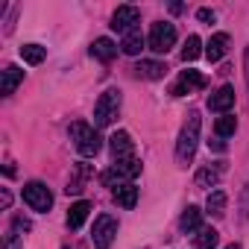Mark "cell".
<instances>
[{
  "label": "cell",
  "mask_w": 249,
  "mask_h": 249,
  "mask_svg": "<svg viewBox=\"0 0 249 249\" xmlns=\"http://www.w3.org/2000/svg\"><path fill=\"white\" fill-rule=\"evenodd\" d=\"M91 56H94L97 62H111V59L117 56V44H114L111 38H97V41L91 44Z\"/></svg>",
  "instance_id": "19"
},
{
  "label": "cell",
  "mask_w": 249,
  "mask_h": 249,
  "mask_svg": "<svg viewBox=\"0 0 249 249\" xmlns=\"http://www.w3.org/2000/svg\"><path fill=\"white\" fill-rule=\"evenodd\" d=\"M3 249H24V243L18 240V234H9L6 243H3Z\"/></svg>",
  "instance_id": "28"
},
{
  "label": "cell",
  "mask_w": 249,
  "mask_h": 249,
  "mask_svg": "<svg viewBox=\"0 0 249 249\" xmlns=\"http://www.w3.org/2000/svg\"><path fill=\"white\" fill-rule=\"evenodd\" d=\"M138 173H141V161L132 156V159L114 161V164L100 176V179H103V185H106V188H111V191H114V188H120V185H132V179H135Z\"/></svg>",
  "instance_id": "2"
},
{
  "label": "cell",
  "mask_w": 249,
  "mask_h": 249,
  "mask_svg": "<svg viewBox=\"0 0 249 249\" xmlns=\"http://www.w3.org/2000/svg\"><path fill=\"white\" fill-rule=\"evenodd\" d=\"M114 202L123 205V208H135V202H138V188H135V185H120V188H114Z\"/></svg>",
  "instance_id": "21"
},
{
  "label": "cell",
  "mask_w": 249,
  "mask_h": 249,
  "mask_svg": "<svg viewBox=\"0 0 249 249\" xmlns=\"http://www.w3.org/2000/svg\"><path fill=\"white\" fill-rule=\"evenodd\" d=\"M196 18H199L202 24H214V12H211V9H199V12H196Z\"/></svg>",
  "instance_id": "29"
},
{
  "label": "cell",
  "mask_w": 249,
  "mask_h": 249,
  "mask_svg": "<svg viewBox=\"0 0 249 249\" xmlns=\"http://www.w3.org/2000/svg\"><path fill=\"white\" fill-rule=\"evenodd\" d=\"M108 147H111L114 161H123V159H132V156H135V144H132L129 132H114V135L108 138Z\"/></svg>",
  "instance_id": "10"
},
{
  "label": "cell",
  "mask_w": 249,
  "mask_h": 249,
  "mask_svg": "<svg viewBox=\"0 0 249 249\" xmlns=\"http://www.w3.org/2000/svg\"><path fill=\"white\" fill-rule=\"evenodd\" d=\"M205 85H208V79H205L199 71H182L179 79H176V85L170 88V94H173V97H185V94L199 91V88H205Z\"/></svg>",
  "instance_id": "8"
},
{
  "label": "cell",
  "mask_w": 249,
  "mask_h": 249,
  "mask_svg": "<svg viewBox=\"0 0 249 249\" xmlns=\"http://www.w3.org/2000/svg\"><path fill=\"white\" fill-rule=\"evenodd\" d=\"M138 21H141V12L135 6H117V12L111 15V30H117V33L126 36L129 30H135Z\"/></svg>",
  "instance_id": "9"
},
{
  "label": "cell",
  "mask_w": 249,
  "mask_h": 249,
  "mask_svg": "<svg viewBox=\"0 0 249 249\" xmlns=\"http://www.w3.org/2000/svg\"><path fill=\"white\" fill-rule=\"evenodd\" d=\"M114 234H117V220L111 214H100L97 223H94V231H91V240L97 249H108L114 243Z\"/></svg>",
  "instance_id": "7"
},
{
  "label": "cell",
  "mask_w": 249,
  "mask_h": 249,
  "mask_svg": "<svg viewBox=\"0 0 249 249\" xmlns=\"http://www.w3.org/2000/svg\"><path fill=\"white\" fill-rule=\"evenodd\" d=\"M208 147H211V150H217V153H223V150H226L223 138H214V141H208Z\"/></svg>",
  "instance_id": "31"
},
{
  "label": "cell",
  "mask_w": 249,
  "mask_h": 249,
  "mask_svg": "<svg viewBox=\"0 0 249 249\" xmlns=\"http://www.w3.org/2000/svg\"><path fill=\"white\" fill-rule=\"evenodd\" d=\"M226 202H229V196H226L223 191H211L208 199H205V211H208L211 217H223V214H226Z\"/></svg>",
  "instance_id": "22"
},
{
  "label": "cell",
  "mask_w": 249,
  "mask_h": 249,
  "mask_svg": "<svg viewBox=\"0 0 249 249\" xmlns=\"http://www.w3.org/2000/svg\"><path fill=\"white\" fill-rule=\"evenodd\" d=\"M147 44H150V50H156V53H167V50L176 44V27H173L170 21H159V24H153Z\"/></svg>",
  "instance_id": "5"
},
{
  "label": "cell",
  "mask_w": 249,
  "mask_h": 249,
  "mask_svg": "<svg viewBox=\"0 0 249 249\" xmlns=\"http://www.w3.org/2000/svg\"><path fill=\"white\" fill-rule=\"evenodd\" d=\"M226 249H243V246H240V243H229Z\"/></svg>",
  "instance_id": "33"
},
{
  "label": "cell",
  "mask_w": 249,
  "mask_h": 249,
  "mask_svg": "<svg viewBox=\"0 0 249 249\" xmlns=\"http://www.w3.org/2000/svg\"><path fill=\"white\" fill-rule=\"evenodd\" d=\"M88 173H91V170H88V164H79V167H76V173L71 176V182H68V188H65V191H68V194H79V191L85 188Z\"/></svg>",
  "instance_id": "26"
},
{
  "label": "cell",
  "mask_w": 249,
  "mask_h": 249,
  "mask_svg": "<svg viewBox=\"0 0 249 249\" xmlns=\"http://www.w3.org/2000/svg\"><path fill=\"white\" fill-rule=\"evenodd\" d=\"M24 202H27L33 211H50L53 194H50V188L41 185V182H27V185H24Z\"/></svg>",
  "instance_id": "6"
},
{
  "label": "cell",
  "mask_w": 249,
  "mask_h": 249,
  "mask_svg": "<svg viewBox=\"0 0 249 249\" xmlns=\"http://www.w3.org/2000/svg\"><path fill=\"white\" fill-rule=\"evenodd\" d=\"M164 73H167V68L161 62H153V59H141L135 65V76H141V79H161Z\"/></svg>",
  "instance_id": "17"
},
{
  "label": "cell",
  "mask_w": 249,
  "mask_h": 249,
  "mask_svg": "<svg viewBox=\"0 0 249 249\" xmlns=\"http://www.w3.org/2000/svg\"><path fill=\"white\" fill-rule=\"evenodd\" d=\"M21 56H24L27 65H41L44 56H47V50H44L41 44H24V47H21Z\"/></svg>",
  "instance_id": "24"
},
{
  "label": "cell",
  "mask_w": 249,
  "mask_h": 249,
  "mask_svg": "<svg viewBox=\"0 0 249 249\" xmlns=\"http://www.w3.org/2000/svg\"><path fill=\"white\" fill-rule=\"evenodd\" d=\"M234 129H237V117L234 114H220L217 123H214L217 138H229V135H234Z\"/></svg>",
  "instance_id": "23"
},
{
  "label": "cell",
  "mask_w": 249,
  "mask_h": 249,
  "mask_svg": "<svg viewBox=\"0 0 249 249\" xmlns=\"http://www.w3.org/2000/svg\"><path fill=\"white\" fill-rule=\"evenodd\" d=\"M144 44H147V38H144L141 27H135V30H129L126 36H123V41H120V50L126 53V56H138V53L144 50Z\"/></svg>",
  "instance_id": "14"
},
{
  "label": "cell",
  "mask_w": 249,
  "mask_h": 249,
  "mask_svg": "<svg viewBox=\"0 0 249 249\" xmlns=\"http://www.w3.org/2000/svg\"><path fill=\"white\" fill-rule=\"evenodd\" d=\"M179 229H182L185 234L199 231V229H202V211H199L196 205H188V208L182 211V217H179Z\"/></svg>",
  "instance_id": "16"
},
{
  "label": "cell",
  "mask_w": 249,
  "mask_h": 249,
  "mask_svg": "<svg viewBox=\"0 0 249 249\" xmlns=\"http://www.w3.org/2000/svg\"><path fill=\"white\" fill-rule=\"evenodd\" d=\"M71 141L76 144V150H79V156H85V159H94L97 153H100V135H97V129L94 126H88L85 120H76L73 126H71Z\"/></svg>",
  "instance_id": "3"
},
{
  "label": "cell",
  "mask_w": 249,
  "mask_h": 249,
  "mask_svg": "<svg viewBox=\"0 0 249 249\" xmlns=\"http://www.w3.org/2000/svg\"><path fill=\"white\" fill-rule=\"evenodd\" d=\"M240 208H243V217H249V185L243 188V196H240Z\"/></svg>",
  "instance_id": "30"
},
{
  "label": "cell",
  "mask_w": 249,
  "mask_h": 249,
  "mask_svg": "<svg viewBox=\"0 0 249 249\" xmlns=\"http://www.w3.org/2000/svg\"><path fill=\"white\" fill-rule=\"evenodd\" d=\"M231 106H234V88H231V85H223V88H217V91L208 97V108L217 111V114H229Z\"/></svg>",
  "instance_id": "11"
},
{
  "label": "cell",
  "mask_w": 249,
  "mask_h": 249,
  "mask_svg": "<svg viewBox=\"0 0 249 249\" xmlns=\"http://www.w3.org/2000/svg\"><path fill=\"white\" fill-rule=\"evenodd\" d=\"M120 103H123L120 91H114V88L103 91L97 106H94V126H108V123H114V117L120 111Z\"/></svg>",
  "instance_id": "4"
},
{
  "label": "cell",
  "mask_w": 249,
  "mask_h": 249,
  "mask_svg": "<svg viewBox=\"0 0 249 249\" xmlns=\"http://www.w3.org/2000/svg\"><path fill=\"white\" fill-rule=\"evenodd\" d=\"M205 50H202V41L196 38V36H188V41H185V47H182V59L185 62H194V59H199Z\"/></svg>",
  "instance_id": "25"
},
{
  "label": "cell",
  "mask_w": 249,
  "mask_h": 249,
  "mask_svg": "<svg viewBox=\"0 0 249 249\" xmlns=\"http://www.w3.org/2000/svg\"><path fill=\"white\" fill-rule=\"evenodd\" d=\"M30 229H33L30 217H24V214H15V220H12V234H24V231H30Z\"/></svg>",
  "instance_id": "27"
},
{
  "label": "cell",
  "mask_w": 249,
  "mask_h": 249,
  "mask_svg": "<svg viewBox=\"0 0 249 249\" xmlns=\"http://www.w3.org/2000/svg\"><path fill=\"white\" fill-rule=\"evenodd\" d=\"M88 214H91V202H85V199H79V202H73L71 205V211H68V229H82V223L88 220Z\"/></svg>",
  "instance_id": "18"
},
{
  "label": "cell",
  "mask_w": 249,
  "mask_h": 249,
  "mask_svg": "<svg viewBox=\"0 0 249 249\" xmlns=\"http://www.w3.org/2000/svg\"><path fill=\"white\" fill-rule=\"evenodd\" d=\"M243 73H246V85H249V47L243 53Z\"/></svg>",
  "instance_id": "32"
},
{
  "label": "cell",
  "mask_w": 249,
  "mask_h": 249,
  "mask_svg": "<svg viewBox=\"0 0 249 249\" xmlns=\"http://www.w3.org/2000/svg\"><path fill=\"white\" fill-rule=\"evenodd\" d=\"M24 82V71L18 65H6L3 68V82H0V91H3V97H12L15 88Z\"/></svg>",
  "instance_id": "13"
},
{
  "label": "cell",
  "mask_w": 249,
  "mask_h": 249,
  "mask_svg": "<svg viewBox=\"0 0 249 249\" xmlns=\"http://www.w3.org/2000/svg\"><path fill=\"white\" fill-rule=\"evenodd\" d=\"M226 50H229V36L226 33H214L208 38V44H205V59L208 62H220L226 56Z\"/></svg>",
  "instance_id": "12"
},
{
  "label": "cell",
  "mask_w": 249,
  "mask_h": 249,
  "mask_svg": "<svg viewBox=\"0 0 249 249\" xmlns=\"http://www.w3.org/2000/svg\"><path fill=\"white\" fill-rule=\"evenodd\" d=\"M223 164H208V167H202L199 173H196V179H194V185L202 191V188H214L217 182H220V176H223Z\"/></svg>",
  "instance_id": "15"
},
{
  "label": "cell",
  "mask_w": 249,
  "mask_h": 249,
  "mask_svg": "<svg viewBox=\"0 0 249 249\" xmlns=\"http://www.w3.org/2000/svg\"><path fill=\"white\" fill-rule=\"evenodd\" d=\"M199 111H191L185 126L179 132V141H176V161L179 167H188L194 161V153H196V144H199Z\"/></svg>",
  "instance_id": "1"
},
{
  "label": "cell",
  "mask_w": 249,
  "mask_h": 249,
  "mask_svg": "<svg viewBox=\"0 0 249 249\" xmlns=\"http://www.w3.org/2000/svg\"><path fill=\"white\" fill-rule=\"evenodd\" d=\"M217 243H220V231L211 229V226H202V229L194 234V246H196V249H214Z\"/></svg>",
  "instance_id": "20"
}]
</instances>
